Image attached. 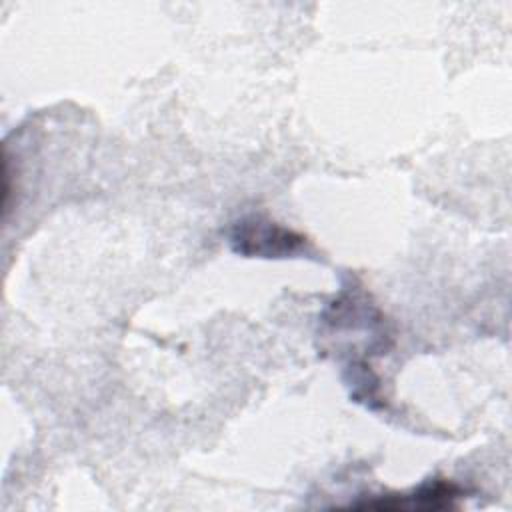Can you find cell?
<instances>
[{"label":"cell","mask_w":512,"mask_h":512,"mask_svg":"<svg viewBox=\"0 0 512 512\" xmlns=\"http://www.w3.org/2000/svg\"><path fill=\"white\" fill-rule=\"evenodd\" d=\"M462 488L448 480H430L420 484L412 492L382 494L352 502L348 508L354 510H378V512H438L456 508L462 498Z\"/></svg>","instance_id":"cell-2"},{"label":"cell","mask_w":512,"mask_h":512,"mask_svg":"<svg viewBox=\"0 0 512 512\" xmlns=\"http://www.w3.org/2000/svg\"><path fill=\"white\" fill-rule=\"evenodd\" d=\"M230 246L248 258H288L304 250L306 238L264 216H246L234 222Z\"/></svg>","instance_id":"cell-1"}]
</instances>
